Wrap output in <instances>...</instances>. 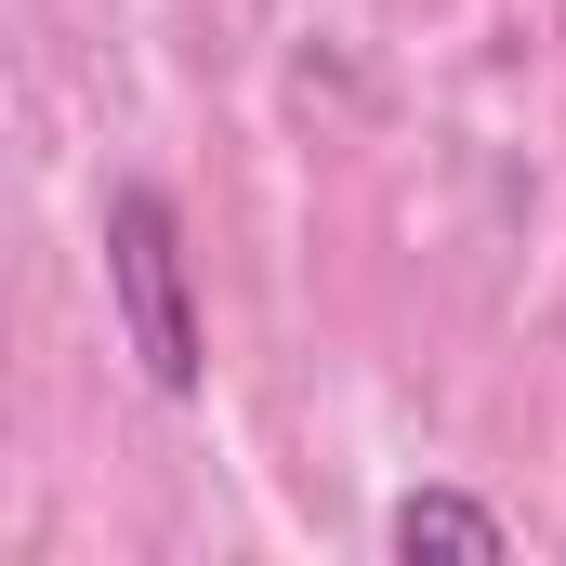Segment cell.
<instances>
[{
    "instance_id": "cell-2",
    "label": "cell",
    "mask_w": 566,
    "mask_h": 566,
    "mask_svg": "<svg viewBox=\"0 0 566 566\" xmlns=\"http://www.w3.org/2000/svg\"><path fill=\"white\" fill-rule=\"evenodd\" d=\"M382 554H409V566H501L514 527H501V501H474V488H409V501L382 514Z\"/></svg>"
},
{
    "instance_id": "cell-1",
    "label": "cell",
    "mask_w": 566,
    "mask_h": 566,
    "mask_svg": "<svg viewBox=\"0 0 566 566\" xmlns=\"http://www.w3.org/2000/svg\"><path fill=\"white\" fill-rule=\"evenodd\" d=\"M106 316H119V356L145 369V396H198L211 382V316H198V264H185V198L119 171L106 185Z\"/></svg>"
}]
</instances>
